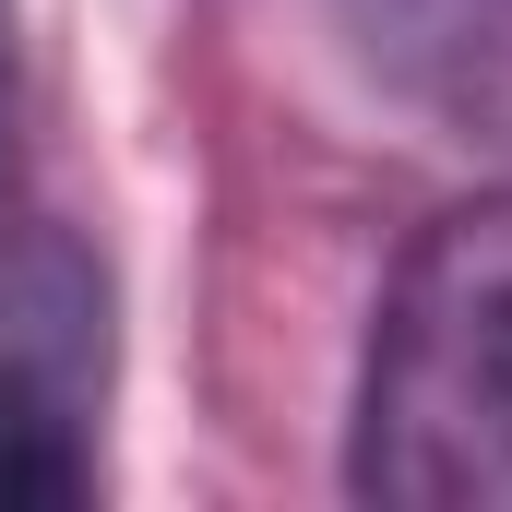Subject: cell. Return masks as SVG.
<instances>
[{"mask_svg": "<svg viewBox=\"0 0 512 512\" xmlns=\"http://www.w3.org/2000/svg\"><path fill=\"white\" fill-rule=\"evenodd\" d=\"M108 274L72 227L0 203V512L96 489Z\"/></svg>", "mask_w": 512, "mask_h": 512, "instance_id": "obj_2", "label": "cell"}, {"mask_svg": "<svg viewBox=\"0 0 512 512\" xmlns=\"http://www.w3.org/2000/svg\"><path fill=\"white\" fill-rule=\"evenodd\" d=\"M0 108H12V0H0Z\"/></svg>", "mask_w": 512, "mask_h": 512, "instance_id": "obj_4", "label": "cell"}, {"mask_svg": "<svg viewBox=\"0 0 512 512\" xmlns=\"http://www.w3.org/2000/svg\"><path fill=\"white\" fill-rule=\"evenodd\" d=\"M358 72L465 155H512V0H334Z\"/></svg>", "mask_w": 512, "mask_h": 512, "instance_id": "obj_3", "label": "cell"}, {"mask_svg": "<svg viewBox=\"0 0 512 512\" xmlns=\"http://www.w3.org/2000/svg\"><path fill=\"white\" fill-rule=\"evenodd\" d=\"M346 489L382 512H512V191L417 227L370 310Z\"/></svg>", "mask_w": 512, "mask_h": 512, "instance_id": "obj_1", "label": "cell"}]
</instances>
